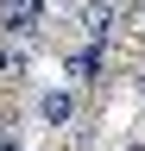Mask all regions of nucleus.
Returning a JSON list of instances; mask_svg holds the SVG:
<instances>
[{
  "instance_id": "1",
  "label": "nucleus",
  "mask_w": 145,
  "mask_h": 151,
  "mask_svg": "<svg viewBox=\"0 0 145 151\" xmlns=\"http://www.w3.org/2000/svg\"><path fill=\"white\" fill-rule=\"evenodd\" d=\"M38 120H44L50 132L76 126V88H38Z\"/></svg>"
},
{
  "instance_id": "2",
  "label": "nucleus",
  "mask_w": 145,
  "mask_h": 151,
  "mask_svg": "<svg viewBox=\"0 0 145 151\" xmlns=\"http://www.w3.org/2000/svg\"><path fill=\"white\" fill-rule=\"evenodd\" d=\"M25 69H32L25 38H6V44H0V82H25Z\"/></svg>"
},
{
  "instance_id": "3",
  "label": "nucleus",
  "mask_w": 145,
  "mask_h": 151,
  "mask_svg": "<svg viewBox=\"0 0 145 151\" xmlns=\"http://www.w3.org/2000/svg\"><path fill=\"white\" fill-rule=\"evenodd\" d=\"M95 63H101V50H95V44H82L76 57H69V82H95V76H101Z\"/></svg>"
},
{
  "instance_id": "4",
  "label": "nucleus",
  "mask_w": 145,
  "mask_h": 151,
  "mask_svg": "<svg viewBox=\"0 0 145 151\" xmlns=\"http://www.w3.org/2000/svg\"><path fill=\"white\" fill-rule=\"evenodd\" d=\"M0 151H25V145H19V132H13V126L0 132Z\"/></svg>"
},
{
  "instance_id": "5",
  "label": "nucleus",
  "mask_w": 145,
  "mask_h": 151,
  "mask_svg": "<svg viewBox=\"0 0 145 151\" xmlns=\"http://www.w3.org/2000/svg\"><path fill=\"white\" fill-rule=\"evenodd\" d=\"M133 88H139V101H145V69H139V76H133Z\"/></svg>"
},
{
  "instance_id": "6",
  "label": "nucleus",
  "mask_w": 145,
  "mask_h": 151,
  "mask_svg": "<svg viewBox=\"0 0 145 151\" xmlns=\"http://www.w3.org/2000/svg\"><path fill=\"white\" fill-rule=\"evenodd\" d=\"M120 151H145V139H126V145H120Z\"/></svg>"
}]
</instances>
